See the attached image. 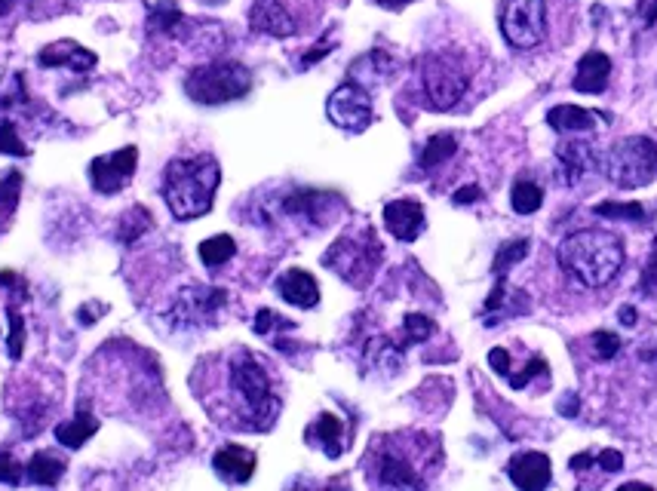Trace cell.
<instances>
[{"mask_svg": "<svg viewBox=\"0 0 657 491\" xmlns=\"http://www.w3.org/2000/svg\"><path fill=\"white\" fill-rule=\"evenodd\" d=\"M234 255H237V243H234V237H228V234H218V237H209V240L200 243V261H203L206 267H222V264H228Z\"/></svg>", "mask_w": 657, "mask_h": 491, "instance_id": "cell-27", "label": "cell"}, {"mask_svg": "<svg viewBox=\"0 0 657 491\" xmlns=\"http://www.w3.org/2000/svg\"><path fill=\"white\" fill-rule=\"evenodd\" d=\"M136 163H139V151L129 145V148H120L114 154H105V157H96L90 163V182L99 194H120L129 182H133L136 175Z\"/></svg>", "mask_w": 657, "mask_h": 491, "instance_id": "cell-12", "label": "cell"}, {"mask_svg": "<svg viewBox=\"0 0 657 491\" xmlns=\"http://www.w3.org/2000/svg\"><path fill=\"white\" fill-rule=\"evenodd\" d=\"M384 228L400 243H412L424 231V206L418 200H390L384 206Z\"/></svg>", "mask_w": 657, "mask_h": 491, "instance_id": "cell-15", "label": "cell"}, {"mask_svg": "<svg viewBox=\"0 0 657 491\" xmlns=\"http://www.w3.org/2000/svg\"><path fill=\"white\" fill-rule=\"evenodd\" d=\"M608 74H611V59L599 50H590L581 62H578V74H575V89L587 96H599L608 86Z\"/></svg>", "mask_w": 657, "mask_h": 491, "instance_id": "cell-20", "label": "cell"}, {"mask_svg": "<svg viewBox=\"0 0 657 491\" xmlns=\"http://www.w3.org/2000/svg\"><path fill=\"white\" fill-rule=\"evenodd\" d=\"M228 390L234 403V427L240 430H271L280 415V396L265 363L246 347L231 356L228 366Z\"/></svg>", "mask_w": 657, "mask_h": 491, "instance_id": "cell-1", "label": "cell"}, {"mask_svg": "<svg viewBox=\"0 0 657 491\" xmlns=\"http://www.w3.org/2000/svg\"><path fill=\"white\" fill-rule=\"evenodd\" d=\"M277 295H280L283 301L301 307V310H311V307L320 304V286H317V280H314L308 271H301V267H289L286 274H280V280H277Z\"/></svg>", "mask_w": 657, "mask_h": 491, "instance_id": "cell-17", "label": "cell"}, {"mask_svg": "<svg viewBox=\"0 0 657 491\" xmlns=\"http://www.w3.org/2000/svg\"><path fill=\"white\" fill-rule=\"evenodd\" d=\"M602 166L615 188H642L657 175V142L648 136H627L611 145Z\"/></svg>", "mask_w": 657, "mask_h": 491, "instance_id": "cell-6", "label": "cell"}, {"mask_svg": "<svg viewBox=\"0 0 657 491\" xmlns=\"http://www.w3.org/2000/svg\"><path fill=\"white\" fill-rule=\"evenodd\" d=\"M593 461H596L599 470H605V473H618V470H624V455H621L618 449H605V452L593 455Z\"/></svg>", "mask_w": 657, "mask_h": 491, "instance_id": "cell-39", "label": "cell"}, {"mask_svg": "<svg viewBox=\"0 0 657 491\" xmlns=\"http://www.w3.org/2000/svg\"><path fill=\"white\" fill-rule=\"evenodd\" d=\"M639 16L645 25H654L657 22V0H642L639 4Z\"/></svg>", "mask_w": 657, "mask_h": 491, "instance_id": "cell-43", "label": "cell"}, {"mask_svg": "<svg viewBox=\"0 0 657 491\" xmlns=\"http://www.w3.org/2000/svg\"><path fill=\"white\" fill-rule=\"evenodd\" d=\"M541 203H544L541 185L519 178V182L513 185V191H510V206H513V212H516V215H532V212L541 209Z\"/></svg>", "mask_w": 657, "mask_h": 491, "instance_id": "cell-28", "label": "cell"}, {"mask_svg": "<svg viewBox=\"0 0 657 491\" xmlns=\"http://www.w3.org/2000/svg\"><path fill=\"white\" fill-rule=\"evenodd\" d=\"M529 240H513V243H504L495 255V264H492V274L495 277H507V271L513 264H519L525 255H529Z\"/></svg>", "mask_w": 657, "mask_h": 491, "instance_id": "cell-31", "label": "cell"}, {"mask_svg": "<svg viewBox=\"0 0 657 491\" xmlns=\"http://www.w3.org/2000/svg\"><path fill=\"white\" fill-rule=\"evenodd\" d=\"M510 479L516 488L522 491H538V488H547L553 473H550V458L541 455V452H522L516 458H510V467H507Z\"/></svg>", "mask_w": 657, "mask_h": 491, "instance_id": "cell-16", "label": "cell"}, {"mask_svg": "<svg viewBox=\"0 0 657 491\" xmlns=\"http://www.w3.org/2000/svg\"><path fill=\"white\" fill-rule=\"evenodd\" d=\"M489 366H492L498 375H507V372H510V353H507L504 347H495V350L489 353Z\"/></svg>", "mask_w": 657, "mask_h": 491, "instance_id": "cell-41", "label": "cell"}, {"mask_svg": "<svg viewBox=\"0 0 657 491\" xmlns=\"http://www.w3.org/2000/svg\"><path fill=\"white\" fill-rule=\"evenodd\" d=\"M308 439L320 442L323 452L329 458H338L341 455V421L335 415H320L311 427H308Z\"/></svg>", "mask_w": 657, "mask_h": 491, "instance_id": "cell-24", "label": "cell"}, {"mask_svg": "<svg viewBox=\"0 0 657 491\" xmlns=\"http://www.w3.org/2000/svg\"><path fill=\"white\" fill-rule=\"evenodd\" d=\"M185 25V16L182 10L172 4V0H160V4L151 7L148 13V28L151 31H160V34H179V28Z\"/></svg>", "mask_w": 657, "mask_h": 491, "instance_id": "cell-26", "label": "cell"}, {"mask_svg": "<svg viewBox=\"0 0 657 491\" xmlns=\"http://www.w3.org/2000/svg\"><path fill=\"white\" fill-rule=\"evenodd\" d=\"M547 123L556 129V132H590L596 129V114L587 111V108H578V105H556L547 111Z\"/></svg>", "mask_w": 657, "mask_h": 491, "instance_id": "cell-21", "label": "cell"}, {"mask_svg": "<svg viewBox=\"0 0 657 491\" xmlns=\"http://www.w3.org/2000/svg\"><path fill=\"white\" fill-rule=\"evenodd\" d=\"M602 166V154L599 148L590 142V139H565L559 148H556V175L565 188L578 185L581 178H587L590 172H596Z\"/></svg>", "mask_w": 657, "mask_h": 491, "instance_id": "cell-13", "label": "cell"}, {"mask_svg": "<svg viewBox=\"0 0 657 491\" xmlns=\"http://www.w3.org/2000/svg\"><path fill=\"white\" fill-rule=\"evenodd\" d=\"M212 467L228 485H240L255 470V452L243 449V445H222V449L212 455Z\"/></svg>", "mask_w": 657, "mask_h": 491, "instance_id": "cell-18", "label": "cell"}, {"mask_svg": "<svg viewBox=\"0 0 657 491\" xmlns=\"http://www.w3.org/2000/svg\"><path fill=\"white\" fill-rule=\"evenodd\" d=\"M372 467H375L372 470L375 482L384 488H421V485H427L421 479L418 461L403 452L400 436H390V439L378 442V449L372 452Z\"/></svg>", "mask_w": 657, "mask_h": 491, "instance_id": "cell-10", "label": "cell"}, {"mask_svg": "<svg viewBox=\"0 0 657 491\" xmlns=\"http://www.w3.org/2000/svg\"><path fill=\"white\" fill-rule=\"evenodd\" d=\"M501 34L516 50L538 47L547 34V0H504Z\"/></svg>", "mask_w": 657, "mask_h": 491, "instance_id": "cell-8", "label": "cell"}, {"mask_svg": "<svg viewBox=\"0 0 657 491\" xmlns=\"http://www.w3.org/2000/svg\"><path fill=\"white\" fill-rule=\"evenodd\" d=\"M19 191H22V172L13 169V172L0 175V228H4V221L16 212Z\"/></svg>", "mask_w": 657, "mask_h": 491, "instance_id": "cell-30", "label": "cell"}, {"mask_svg": "<svg viewBox=\"0 0 657 491\" xmlns=\"http://www.w3.org/2000/svg\"><path fill=\"white\" fill-rule=\"evenodd\" d=\"M593 212L602 215V218H627V221H642L645 218L642 203H599Z\"/></svg>", "mask_w": 657, "mask_h": 491, "instance_id": "cell-32", "label": "cell"}, {"mask_svg": "<svg viewBox=\"0 0 657 491\" xmlns=\"http://www.w3.org/2000/svg\"><path fill=\"white\" fill-rule=\"evenodd\" d=\"M378 7H387V10H400V7H406L409 0H375Z\"/></svg>", "mask_w": 657, "mask_h": 491, "instance_id": "cell-45", "label": "cell"}, {"mask_svg": "<svg viewBox=\"0 0 657 491\" xmlns=\"http://www.w3.org/2000/svg\"><path fill=\"white\" fill-rule=\"evenodd\" d=\"M479 197H483V188H479V185H467V188L455 191V203H458V206H470V203H476Z\"/></svg>", "mask_w": 657, "mask_h": 491, "instance_id": "cell-42", "label": "cell"}, {"mask_svg": "<svg viewBox=\"0 0 657 491\" xmlns=\"http://www.w3.org/2000/svg\"><path fill=\"white\" fill-rule=\"evenodd\" d=\"M470 86V68L455 50H433L421 56V89L433 111H452Z\"/></svg>", "mask_w": 657, "mask_h": 491, "instance_id": "cell-4", "label": "cell"}, {"mask_svg": "<svg viewBox=\"0 0 657 491\" xmlns=\"http://www.w3.org/2000/svg\"><path fill=\"white\" fill-rule=\"evenodd\" d=\"M25 473H28V479L34 485H56L62 479V473H65V461L59 455H53V452H37L28 461Z\"/></svg>", "mask_w": 657, "mask_h": 491, "instance_id": "cell-23", "label": "cell"}, {"mask_svg": "<svg viewBox=\"0 0 657 491\" xmlns=\"http://www.w3.org/2000/svg\"><path fill=\"white\" fill-rule=\"evenodd\" d=\"M7 317H10V356L19 360L22 344H25V326H22V317H19L16 307H7Z\"/></svg>", "mask_w": 657, "mask_h": 491, "instance_id": "cell-37", "label": "cell"}, {"mask_svg": "<svg viewBox=\"0 0 657 491\" xmlns=\"http://www.w3.org/2000/svg\"><path fill=\"white\" fill-rule=\"evenodd\" d=\"M0 154H13V157L28 154L25 142L19 139V132H16V123H10V120H0Z\"/></svg>", "mask_w": 657, "mask_h": 491, "instance_id": "cell-33", "label": "cell"}, {"mask_svg": "<svg viewBox=\"0 0 657 491\" xmlns=\"http://www.w3.org/2000/svg\"><path fill=\"white\" fill-rule=\"evenodd\" d=\"M636 317H639L636 307H621V323L624 326H636Z\"/></svg>", "mask_w": 657, "mask_h": 491, "instance_id": "cell-44", "label": "cell"}, {"mask_svg": "<svg viewBox=\"0 0 657 491\" xmlns=\"http://www.w3.org/2000/svg\"><path fill=\"white\" fill-rule=\"evenodd\" d=\"M326 114L338 129L347 132H363L372 123V96L369 89L357 80L341 83L326 102Z\"/></svg>", "mask_w": 657, "mask_h": 491, "instance_id": "cell-11", "label": "cell"}, {"mask_svg": "<svg viewBox=\"0 0 657 491\" xmlns=\"http://www.w3.org/2000/svg\"><path fill=\"white\" fill-rule=\"evenodd\" d=\"M0 482L19 485L22 482V464L10 455H0Z\"/></svg>", "mask_w": 657, "mask_h": 491, "instance_id": "cell-38", "label": "cell"}, {"mask_svg": "<svg viewBox=\"0 0 657 491\" xmlns=\"http://www.w3.org/2000/svg\"><path fill=\"white\" fill-rule=\"evenodd\" d=\"M16 7V0H0V16H7Z\"/></svg>", "mask_w": 657, "mask_h": 491, "instance_id": "cell-46", "label": "cell"}, {"mask_svg": "<svg viewBox=\"0 0 657 491\" xmlns=\"http://www.w3.org/2000/svg\"><path fill=\"white\" fill-rule=\"evenodd\" d=\"M218 185H222V166L212 154L175 157L163 172V200L172 218L191 221L212 209Z\"/></svg>", "mask_w": 657, "mask_h": 491, "instance_id": "cell-2", "label": "cell"}, {"mask_svg": "<svg viewBox=\"0 0 657 491\" xmlns=\"http://www.w3.org/2000/svg\"><path fill=\"white\" fill-rule=\"evenodd\" d=\"M590 344H593V353L599 356V360H615L618 350H621V338L615 332H602V329L593 332Z\"/></svg>", "mask_w": 657, "mask_h": 491, "instance_id": "cell-35", "label": "cell"}, {"mask_svg": "<svg viewBox=\"0 0 657 491\" xmlns=\"http://www.w3.org/2000/svg\"><path fill=\"white\" fill-rule=\"evenodd\" d=\"M277 329H292V323L289 320H283L280 314H274V310H258V317H255V332L258 335H274Z\"/></svg>", "mask_w": 657, "mask_h": 491, "instance_id": "cell-36", "label": "cell"}, {"mask_svg": "<svg viewBox=\"0 0 657 491\" xmlns=\"http://www.w3.org/2000/svg\"><path fill=\"white\" fill-rule=\"evenodd\" d=\"M228 292L225 289H212V286H188L175 295L169 307V326L175 332H191L200 326H212L218 310L225 307Z\"/></svg>", "mask_w": 657, "mask_h": 491, "instance_id": "cell-9", "label": "cell"}, {"mask_svg": "<svg viewBox=\"0 0 657 491\" xmlns=\"http://www.w3.org/2000/svg\"><path fill=\"white\" fill-rule=\"evenodd\" d=\"M559 264L575 283L587 289H602L618 277L624 264V243L599 228L575 231L559 243Z\"/></svg>", "mask_w": 657, "mask_h": 491, "instance_id": "cell-3", "label": "cell"}, {"mask_svg": "<svg viewBox=\"0 0 657 491\" xmlns=\"http://www.w3.org/2000/svg\"><path fill=\"white\" fill-rule=\"evenodd\" d=\"M249 22H252V31L268 34V37H292L301 31V22L295 19V13L283 0H255Z\"/></svg>", "mask_w": 657, "mask_h": 491, "instance_id": "cell-14", "label": "cell"}, {"mask_svg": "<svg viewBox=\"0 0 657 491\" xmlns=\"http://www.w3.org/2000/svg\"><path fill=\"white\" fill-rule=\"evenodd\" d=\"M458 151V139L452 132H436L433 139H427L424 151H421V169H436L443 166L446 160H452Z\"/></svg>", "mask_w": 657, "mask_h": 491, "instance_id": "cell-25", "label": "cell"}, {"mask_svg": "<svg viewBox=\"0 0 657 491\" xmlns=\"http://www.w3.org/2000/svg\"><path fill=\"white\" fill-rule=\"evenodd\" d=\"M403 329H406V344H418V341H427L436 326H433V320H427L424 314H409L406 323H403Z\"/></svg>", "mask_w": 657, "mask_h": 491, "instance_id": "cell-34", "label": "cell"}, {"mask_svg": "<svg viewBox=\"0 0 657 491\" xmlns=\"http://www.w3.org/2000/svg\"><path fill=\"white\" fill-rule=\"evenodd\" d=\"M151 228V212L145 206H133L123 218H120V231H117V240L123 246H133L145 231Z\"/></svg>", "mask_w": 657, "mask_h": 491, "instance_id": "cell-29", "label": "cell"}, {"mask_svg": "<svg viewBox=\"0 0 657 491\" xmlns=\"http://www.w3.org/2000/svg\"><path fill=\"white\" fill-rule=\"evenodd\" d=\"M252 89V74L240 62H209L194 68L185 80V93L197 105H228Z\"/></svg>", "mask_w": 657, "mask_h": 491, "instance_id": "cell-5", "label": "cell"}, {"mask_svg": "<svg viewBox=\"0 0 657 491\" xmlns=\"http://www.w3.org/2000/svg\"><path fill=\"white\" fill-rule=\"evenodd\" d=\"M642 289L645 292H657V240H654V249L645 261V271H642Z\"/></svg>", "mask_w": 657, "mask_h": 491, "instance_id": "cell-40", "label": "cell"}, {"mask_svg": "<svg viewBox=\"0 0 657 491\" xmlns=\"http://www.w3.org/2000/svg\"><path fill=\"white\" fill-rule=\"evenodd\" d=\"M96 433H99V421L90 412H80L77 418L56 427V439H59V445H65V449H83Z\"/></svg>", "mask_w": 657, "mask_h": 491, "instance_id": "cell-22", "label": "cell"}, {"mask_svg": "<svg viewBox=\"0 0 657 491\" xmlns=\"http://www.w3.org/2000/svg\"><path fill=\"white\" fill-rule=\"evenodd\" d=\"M37 62L43 65V68H71V71H90V68H96V53H90L86 47H80V43H74V40H59V43H53V47H47L40 56H37Z\"/></svg>", "mask_w": 657, "mask_h": 491, "instance_id": "cell-19", "label": "cell"}, {"mask_svg": "<svg viewBox=\"0 0 657 491\" xmlns=\"http://www.w3.org/2000/svg\"><path fill=\"white\" fill-rule=\"evenodd\" d=\"M323 264L347 280L350 286H366L381 264V243L372 231H363L360 237H341L326 255Z\"/></svg>", "mask_w": 657, "mask_h": 491, "instance_id": "cell-7", "label": "cell"}]
</instances>
